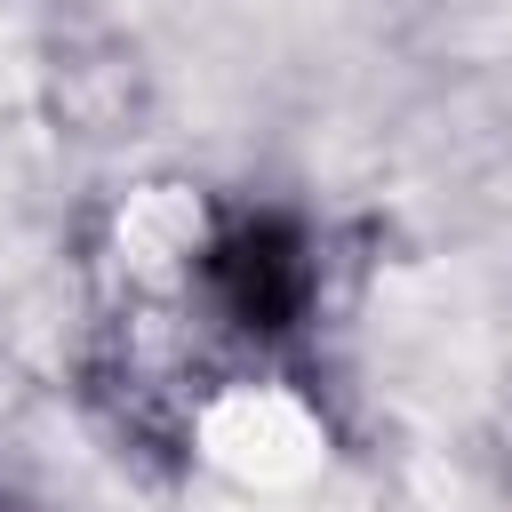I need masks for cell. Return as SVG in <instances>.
I'll use <instances>...</instances> for the list:
<instances>
[{"instance_id":"cell-1","label":"cell","mask_w":512,"mask_h":512,"mask_svg":"<svg viewBox=\"0 0 512 512\" xmlns=\"http://www.w3.org/2000/svg\"><path fill=\"white\" fill-rule=\"evenodd\" d=\"M200 296L240 336H288L312 304V248L288 216H240L200 248Z\"/></svg>"}]
</instances>
